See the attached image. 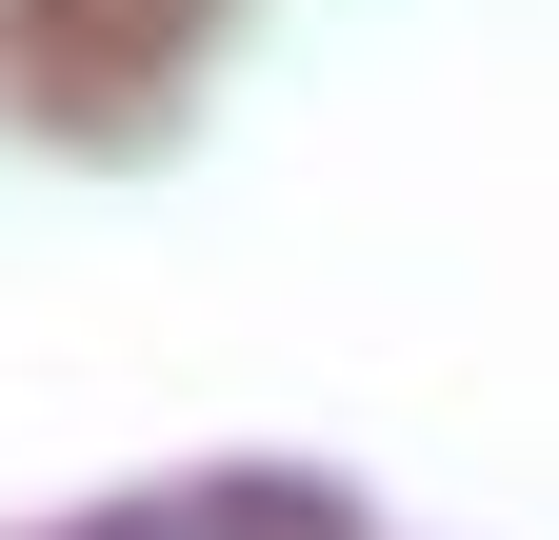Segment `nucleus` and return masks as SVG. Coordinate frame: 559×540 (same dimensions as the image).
Wrapping results in <instances>:
<instances>
[{
  "label": "nucleus",
  "instance_id": "nucleus-1",
  "mask_svg": "<svg viewBox=\"0 0 559 540\" xmlns=\"http://www.w3.org/2000/svg\"><path fill=\"white\" fill-rule=\"evenodd\" d=\"M81 540H320L300 501H120V520H81Z\"/></svg>",
  "mask_w": 559,
  "mask_h": 540
}]
</instances>
